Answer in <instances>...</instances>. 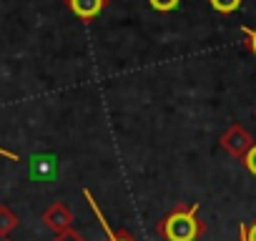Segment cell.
<instances>
[{
  "label": "cell",
  "mask_w": 256,
  "mask_h": 241,
  "mask_svg": "<svg viewBox=\"0 0 256 241\" xmlns=\"http://www.w3.org/2000/svg\"><path fill=\"white\" fill-rule=\"evenodd\" d=\"M196 214L198 204H194L191 208H176L156 226V231L166 241H198V236L204 234V224Z\"/></svg>",
  "instance_id": "6da1fadb"
},
{
  "label": "cell",
  "mask_w": 256,
  "mask_h": 241,
  "mask_svg": "<svg viewBox=\"0 0 256 241\" xmlns=\"http://www.w3.org/2000/svg\"><path fill=\"white\" fill-rule=\"evenodd\" d=\"M43 221H46L48 228H53L58 236H63V234L70 231V221H73V216H70V211H68L66 204H53V206L43 214Z\"/></svg>",
  "instance_id": "7a4b0ae2"
},
{
  "label": "cell",
  "mask_w": 256,
  "mask_h": 241,
  "mask_svg": "<svg viewBox=\"0 0 256 241\" xmlns=\"http://www.w3.org/2000/svg\"><path fill=\"white\" fill-rule=\"evenodd\" d=\"M70 13L78 20H93L103 13V8L108 6V0H66Z\"/></svg>",
  "instance_id": "3957f363"
},
{
  "label": "cell",
  "mask_w": 256,
  "mask_h": 241,
  "mask_svg": "<svg viewBox=\"0 0 256 241\" xmlns=\"http://www.w3.org/2000/svg\"><path fill=\"white\" fill-rule=\"evenodd\" d=\"M83 196L88 198V204H90V208H93V214H96V218H98V224H100V228L106 231V241H136V238H131L126 231H120V234H116L113 228H110V224L106 221V216L100 214V208H98V204L93 201V196H90V191H83Z\"/></svg>",
  "instance_id": "277c9868"
},
{
  "label": "cell",
  "mask_w": 256,
  "mask_h": 241,
  "mask_svg": "<svg viewBox=\"0 0 256 241\" xmlns=\"http://www.w3.org/2000/svg\"><path fill=\"white\" fill-rule=\"evenodd\" d=\"M16 226H18V216H16V211L8 208V206H0V236H8Z\"/></svg>",
  "instance_id": "5b68a950"
},
{
  "label": "cell",
  "mask_w": 256,
  "mask_h": 241,
  "mask_svg": "<svg viewBox=\"0 0 256 241\" xmlns=\"http://www.w3.org/2000/svg\"><path fill=\"white\" fill-rule=\"evenodd\" d=\"M211 3V8L216 10V13H221V16H231V13H236L238 8H241V0H208Z\"/></svg>",
  "instance_id": "8992f818"
},
{
  "label": "cell",
  "mask_w": 256,
  "mask_h": 241,
  "mask_svg": "<svg viewBox=\"0 0 256 241\" xmlns=\"http://www.w3.org/2000/svg\"><path fill=\"white\" fill-rule=\"evenodd\" d=\"M178 3L181 0H148V6L154 10H158V13H171V10L178 8Z\"/></svg>",
  "instance_id": "52a82bcc"
},
{
  "label": "cell",
  "mask_w": 256,
  "mask_h": 241,
  "mask_svg": "<svg viewBox=\"0 0 256 241\" xmlns=\"http://www.w3.org/2000/svg\"><path fill=\"white\" fill-rule=\"evenodd\" d=\"M244 166L256 176V144H254V146H248V151L244 154Z\"/></svg>",
  "instance_id": "ba28073f"
},
{
  "label": "cell",
  "mask_w": 256,
  "mask_h": 241,
  "mask_svg": "<svg viewBox=\"0 0 256 241\" xmlns=\"http://www.w3.org/2000/svg\"><path fill=\"white\" fill-rule=\"evenodd\" d=\"M241 33L246 36V46H248V50L256 56V28H241Z\"/></svg>",
  "instance_id": "9c48e42d"
},
{
  "label": "cell",
  "mask_w": 256,
  "mask_h": 241,
  "mask_svg": "<svg viewBox=\"0 0 256 241\" xmlns=\"http://www.w3.org/2000/svg\"><path fill=\"white\" fill-rule=\"evenodd\" d=\"M238 231L246 236V241H256V221H254L251 226H241Z\"/></svg>",
  "instance_id": "30bf717a"
},
{
  "label": "cell",
  "mask_w": 256,
  "mask_h": 241,
  "mask_svg": "<svg viewBox=\"0 0 256 241\" xmlns=\"http://www.w3.org/2000/svg\"><path fill=\"white\" fill-rule=\"evenodd\" d=\"M56 241H80V238H78L76 234H70V231H68V234H63V236H58Z\"/></svg>",
  "instance_id": "8fae6325"
},
{
  "label": "cell",
  "mask_w": 256,
  "mask_h": 241,
  "mask_svg": "<svg viewBox=\"0 0 256 241\" xmlns=\"http://www.w3.org/2000/svg\"><path fill=\"white\" fill-rule=\"evenodd\" d=\"M0 154H3V156H10V158H18V156H13V154H8V151H3V148H0Z\"/></svg>",
  "instance_id": "7c38bea8"
},
{
  "label": "cell",
  "mask_w": 256,
  "mask_h": 241,
  "mask_svg": "<svg viewBox=\"0 0 256 241\" xmlns=\"http://www.w3.org/2000/svg\"><path fill=\"white\" fill-rule=\"evenodd\" d=\"M241 241H246V236H244V234H241Z\"/></svg>",
  "instance_id": "4fadbf2b"
}]
</instances>
